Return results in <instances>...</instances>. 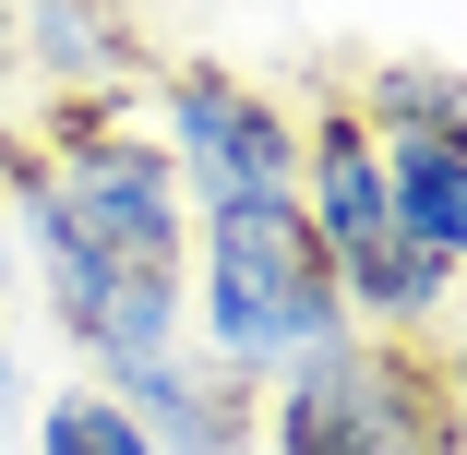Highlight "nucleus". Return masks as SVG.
<instances>
[{
    "label": "nucleus",
    "instance_id": "nucleus-1",
    "mask_svg": "<svg viewBox=\"0 0 467 455\" xmlns=\"http://www.w3.org/2000/svg\"><path fill=\"white\" fill-rule=\"evenodd\" d=\"M0 204L36 252L60 347L97 384L192 336V192L144 109H48L36 132H0Z\"/></svg>",
    "mask_w": 467,
    "mask_h": 455
},
{
    "label": "nucleus",
    "instance_id": "nucleus-2",
    "mask_svg": "<svg viewBox=\"0 0 467 455\" xmlns=\"http://www.w3.org/2000/svg\"><path fill=\"white\" fill-rule=\"evenodd\" d=\"M348 324H359L348 312V276H336V252L312 240L300 192L204 204L192 216V347L204 359L275 384V372H300L312 347H336Z\"/></svg>",
    "mask_w": 467,
    "mask_h": 455
},
{
    "label": "nucleus",
    "instance_id": "nucleus-3",
    "mask_svg": "<svg viewBox=\"0 0 467 455\" xmlns=\"http://www.w3.org/2000/svg\"><path fill=\"white\" fill-rule=\"evenodd\" d=\"M264 455H467V419L443 396L431 336L348 324L336 347L264 384Z\"/></svg>",
    "mask_w": 467,
    "mask_h": 455
},
{
    "label": "nucleus",
    "instance_id": "nucleus-4",
    "mask_svg": "<svg viewBox=\"0 0 467 455\" xmlns=\"http://www.w3.org/2000/svg\"><path fill=\"white\" fill-rule=\"evenodd\" d=\"M144 132L168 144L192 216H204V204L300 192V109L275 97V84L228 72V60H156V84H144Z\"/></svg>",
    "mask_w": 467,
    "mask_h": 455
},
{
    "label": "nucleus",
    "instance_id": "nucleus-5",
    "mask_svg": "<svg viewBox=\"0 0 467 455\" xmlns=\"http://www.w3.org/2000/svg\"><path fill=\"white\" fill-rule=\"evenodd\" d=\"M13 60L48 109H144V84H156V36L132 0H25Z\"/></svg>",
    "mask_w": 467,
    "mask_h": 455
},
{
    "label": "nucleus",
    "instance_id": "nucleus-6",
    "mask_svg": "<svg viewBox=\"0 0 467 455\" xmlns=\"http://www.w3.org/2000/svg\"><path fill=\"white\" fill-rule=\"evenodd\" d=\"M300 216H312V240L336 252V276H348V264H371V252L396 240L384 144H371V120H359L348 84H336L324 109H300Z\"/></svg>",
    "mask_w": 467,
    "mask_h": 455
},
{
    "label": "nucleus",
    "instance_id": "nucleus-7",
    "mask_svg": "<svg viewBox=\"0 0 467 455\" xmlns=\"http://www.w3.org/2000/svg\"><path fill=\"white\" fill-rule=\"evenodd\" d=\"M120 396H132V419L156 431V455H252V372H228V359H204L192 336H180L168 359H144V372H120Z\"/></svg>",
    "mask_w": 467,
    "mask_h": 455
},
{
    "label": "nucleus",
    "instance_id": "nucleus-8",
    "mask_svg": "<svg viewBox=\"0 0 467 455\" xmlns=\"http://www.w3.org/2000/svg\"><path fill=\"white\" fill-rule=\"evenodd\" d=\"M384 144V192H396V240H420L431 264L467 276V144L431 132H371Z\"/></svg>",
    "mask_w": 467,
    "mask_h": 455
},
{
    "label": "nucleus",
    "instance_id": "nucleus-9",
    "mask_svg": "<svg viewBox=\"0 0 467 455\" xmlns=\"http://www.w3.org/2000/svg\"><path fill=\"white\" fill-rule=\"evenodd\" d=\"M348 97H359V120H371V132H431V144H467V72H443V60H371Z\"/></svg>",
    "mask_w": 467,
    "mask_h": 455
},
{
    "label": "nucleus",
    "instance_id": "nucleus-10",
    "mask_svg": "<svg viewBox=\"0 0 467 455\" xmlns=\"http://www.w3.org/2000/svg\"><path fill=\"white\" fill-rule=\"evenodd\" d=\"M25 455H156V431L132 419V396L120 384H60V396H36V419H25Z\"/></svg>",
    "mask_w": 467,
    "mask_h": 455
},
{
    "label": "nucleus",
    "instance_id": "nucleus-11",
    "mask_svg": "<svg viewBox=\"0 0 467 455\" xmlns=\"http://www.w3.org/2000/svg\"><path fill=\"white\" fill-rule=\"evenodd\" d=\"M25 419H36V384H25V347H13V324H0V455L25 443Z\"/></svg>",
    "mask_w": 467,
    "mask_h": 455
},
{
    "label": "nucleus",
    "instance_id": "nucleus-12",
    "mask_svg": "<svg viewBox=\"0 0 467 455\" xmlns=\"http://www.w3.org/2000/svg\"><path fill=\"white\" fill-rule=\"evenodd\" d=\"M431 359H443V396H455V419H467V324H455V336H431Z\"/></svg>",
    "mask_w": 467,
    "mask_h": 455
},
{
    "label": "nucleus",
    "instance_id": "nucleus-13",
    "mask_svg": "<svg viewBox=\"0 0 467 455\" xmlns=\"http://www.w3.org/2000/svg\"><path fill=\"white\" fill-rule=\"evenodd\" d=\"M0 276H13V204H0Z\"/></svg>",
    "mask_w": 467,
    "mask_h": 455
}]
</instances>
